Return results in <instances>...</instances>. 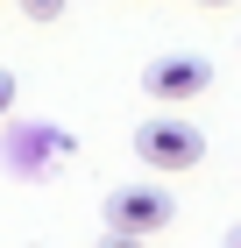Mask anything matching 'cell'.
<instances>
[{
    "label": "cell",
    "mask_w": 241,
    "mask_h": 248,
    "mask_svg": "<svg viewBox=\"0 0 241 248\" xmlns=\"http://www.w3.org/2000/svg\"><path fill=\"white\" fill-rule=\"evenodd\" d=\"M99 220H107L113 241H142V234H163L177 220V199L163 185H113L107 206H99Z\"/></svg>",
    "instance_id": "obj_1"
},
{
    "label": "cell",
    "mask_w": 241,
    "mask_h": 248,
    "mask_svg": "<svg viewBox=\"0 0 241 248\" xmlns=\"http://www.w3.org/2000/svg\"><path fill=\"white\" fill-rule=\"evenodd\" d=\"M135 156H142L149 170H192L206 156V128H192L185 114H149L135 128Z\"/></svg>",
    "instance_id": "obj_2"
},
{
    "label": "cell",
    "mask_w": 241,
    "mask_h": 248,
    "mask_svg": "<svg viewBox=\"0 0 241 248\" xmlns=\"http://www.w3.org/2000/svg\"><path fill=\"white\" fill-rule=\"evenodd\" d=\"M206 85H213V64L192 57V50H163V57L142 64V93L156 99V107H185V99H199Z\"/></svg>",
    "instance_id": "obj_3"
},
{
    "label": "cell",
    "mask_w": 241,
    "mask_h": 248,
    "mask_svg": "<svg viewBox=\"0 0 241 248\" xmlns=\"http://www.w3.org/2000/svg\"><path fill=\"white\" fill-rule=\"evenodd\" d=\"M21 15H29V21H57V15H64V0H21Z\"/></svg>",
    "instance_id": "obj_4"
},
{
    "label": "cell",
    "mask_w": 241,
    "mask_h": 248,
    "mask_svg": "<svg viewBox=\"0 0 241 248\" xmlns=\"http://www.w3.org/2000/svg\"><path fill=\"white\" fill-rule=\"evenodd\" d=\"M7 114H15V78L0 71V121H7Z\"/></svg>",
    "instance_id": "obj_5"
},
{
    "label": "cell",
    "mask_w": 241,
    "mask_h": 248,
    "mask_svg": "<svg viewBox=\"0 0 241 248\" xmlns=\"http://www.w3.org/2000/svg\"><path fill=\"white\" fill-rule=\"evenodd\" d=\"M227 241H234V248H241V220H234V227H227Z\"/></svg>",
    "instance_id": "obj_6"
},
{
    "label": "cell",
    "mask_w": 241,
    "mask_h": 248,
    "mask_svg": "<svg viewBox=\"0 0 241 248\" xmlns=\"http://www.w3.org/2000/svg\"><path fill=\"white\" fill-rule=\"evenodd\" d=\"M199 7H234V0H199Z\"/></svg>",
    "instance_id": "obj_7"
}]
</instances>
